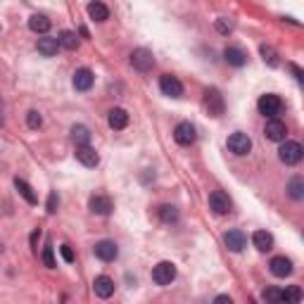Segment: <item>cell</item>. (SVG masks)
I'll list each match as a JSON object with an SVG mask.
<instances>
[{"label": "cell", "instance_id": "cell-1", "mask_svg": "<svg viewBox=\"0 0 304 304\" xmlns=\"http://www.w3.org/2000/svg\"><path fill=\"white\" fill-rule=\"evenodd\" d=\"M302 155H304V150L297 140H283L280 147H278V160L283 162V164H287V167L302 162Z\"/></svg>", "mask_w": 304, "mask_h": 304}, {"label": "cell", "instance_id": "cell-2", "mask_svg": "<svg viewBox=\"0 0 304 304\" xmlns=\"http://www.w3.org/2000/svg\"><path fill=\"white\" fill-rule=\"evenodd\" d=\"M174 278H176V264H174V261H160L157 266L152 268V280L162 287L171 285Z\"/></svg>", "mask_w": 304, "mask_h": 304}, {"label": "cell", "instance_id": "cell-3", "mask_svg": "<svg viewBox=\"0 0 304 304\" xmlns=\"http://www.w3.org/2000/svg\"><path fill=\"white\" fill-rule=\"evenodd\" d=\"M131 67H133L135 72L147 74L155 67V57H152V53L147 48H135L133 53H131Z\"/></svg>", "mask_w": 304, "mask_h": 304}, {"label": "cell", "instance_id": "cell-4", "mask_svg": "<svg viewBox=\"0 0 304 304\" xmlns=\"http://www.w3.org/2000/svg\"><path fill=\"white\" fill-rule=\"evenodd\" d=\"M257 109H259V114L268 116V119H271V116H278L283 112V100L278 98V95H273V93H266V95L259 98Z\"/></svg>", "mask_w": 304, "mask_h": 304}, {"label": "cell", "instance_id": "cell-5", "mask_svg": "<svg viewBox=\"0 0 304 304\" xmlns=\"http://www.w3.org/2000/svg\"><path fill=\"white\" fill-rule=\"evenodd\" d=\"M205 109L209 112L212 116H219L224 114V109H226V102H224V95L219 93L216 88H207L205 90Z\"/></svg>", "mask_w": 304, "mask_h": 304}, {"label": "cell", "instance_id": "cell-6", "mask_svg": "<svg viewBox=\"0 0 304 304\" xmlns=\"http://www.w3.org/2000/svg\"><path fill=\"white\" fill-rule=\"evenodd\" d=\"M228 150L233 155H238V157H245L247 152L252 150V140L247 133H242V131H235V133L228 135Z\"/></svg>", "mask_w": 304, "mask_h": 304}, {"label": "cell", "instance_id": "cell-7", "mask_svg": "<svg viewBox=\"0 0 304 304\" xmlns=\"http://www.w3.org/2000/svg\"><path fill=\"white\" fill-rule=\"evenodd\" d=\"M264 135H266V140H273V143H283L287 135V126L280 121V119H276V116H271L266 121V126H264Z\"/></svg>", "mask_w": 304, "mask_h": 304}, {"label": "cell", "instance_id": "cell-8", "mask_svg": "<svg viewBox=\"0 0 304 304\" xmlns=\"http://www.w3.org/2000/svg\"><path fill=\"white\" fill-rule=\"evenodd\" d=\"M160 90L164 95H169V98H181V95H183V83H181L179 76H174V74H162Z\"/></svg>", "mask_w": 304, "mask_h": 304}, {"label": "cell", "instance_id": "cell-9", "mask_svg": "<svg viewBox=\"0 0 304 304\" xmlns=\"http://www.w3.org/2000/svg\"><path fill=\"white\" fill-rule=\"evenodd\" d=\"M195 138H197V133H195V126L190 124V121H181L176 128H174V140L179 145H193L195 143Z\"/></svg>", "mask_w": 304, "mask_h": 304}, {"label": "cell", "instance_id": "cell-10", "mask_svg": "<svg viewBox=\"0 0 304 304\" xmlns=\"http://www.w3.org/2000/svg\"><path fill=\"white\" fill-rule=\"evenodd\" d=\"M209 209L219 216L228 214V212H231V197L226 195L224 190H214V193L209 195Z\"/></svg>", "mask_w": 304, "mask_h": 304}, {"label": "cell", "instance_id": "cell-11", "mask_svg": "<svg viewBox=\"0 0 304 304\" xmlns=\"http://www.w3.org/2000/svg\"><path fill=\"white\" fill-rule=\"evenodd\" d=\"M93 252H95V257H98L100 261H114L116 257H119V247H116L114 240H100V242H95Z\"/></svg>", "mask_w": 304, "mask_h": 304}, {"label": "cell", "instance_id": "cell-12", "mask_svg": "<svg viewBox=\"0 0 304 304\" xmlns=\"http://www.w3.org/2000/svg\"><path fill=\"white\" fill-rule=\"evenodd\" d=\"M224 242L231 252H242L245 247H247V235H245L240 228H233V231H226Z\"/></svg>", "mask_w": 304, "mask_h": 304}, {"label": "cell", "instance_id": "cell-13", "mask_svg": "<svg viewBox=\"0 0 304 304\" xmlns=\"http://www.w3.org/2000/svg\"><path fill=\"white\" fill-rule=\"evenodd\" d=\"M88 207H90V212H93V214L107 216V214H112V209H114V202H112L107 195H93V197L88 200Z\"/></svg>", "mask_w": 304, "mask_h": 304}, {"label": "cell", "instance_id": "cell-14", "mask_svg": "<svg viewBox=\"0 0 304 304\" xmlns=\"http://www.w3.org/2000/svg\"><path fill=\"white\" fill-rule=\"evenodd\" d=\"M93 290H95V295L100 299H107V297L114 295V280L109 276H98L93 280Z\"/></svg>", "mask_w": 304, "mask_h": 304}, {"label": "cell", "instance_id": "cell-15", "mask_svg": "<svg viewBox=\"0 0 304 304\" xmlns=\"http://www.w3.org/2000/svg\"><path fill=\"white\" fill-rule=\"evenodd\" d=\"M93 81H95L93 72H90V69H86V67H81V69H76V72H74L72 83H74V88L83 93V90H90V86H93Z\"/></svg>", "mask_w": 304, "mask_h": 304}, {"label": "cell", "instance_id": "cell-16", "mask_svg": "<svg viewBox=\"0 0 304 304\" xmlns=\"http://www.w3.org/2000/svg\"><path fill=\"white\" fill-rule=\"evenodd\" d=\"M268 268H271V273L276 278H285L292 273V261L287 259V257H273V259L268 261Z\"/></svg>", "mask_w": 304, "mask_h": 304}, {"label": "cell", "instance_id": "cell-17", "mask_svg": "<svg viewBox=\"0 0 304 304\" xmlns=\"http://www.w3.org/2000/svg\"><path fill=\"white\" fill-rule=\"evenodd\" d=\"M76 160L83 164V167H98L100 164V155L90 145H79L76 147Z\"/></svg>", "mask_w": 304, "mask_h": 304}, {"label": "cell", "instance_id": "cell-18", "mask_svg": "<svg viewBox=\"0 0 304 304\" xmlns=\"http://www.w3.org/2000/svg\"><path fill=\"white\" fill-rule=\"evenodd\" d=\"M107 124H109V128H114V131H121V128H126V126H128V112H126V109H121V107L109 109Z\"/></svg>", "mask_w": 304, "mask_h": 304}, {"label": "cell", "instance_id": "cell-19", "mask_svg": "<svg viewBox=\"0 0 304 304\" xmlns=\"http://www.w3.org/2000/svg\"><path fill=\"white\" fill-rule=\"evenodd\" d=\"M36 48H38V53L43 55V57H55V55H57V50H60L62 45H60V38L45 36V38H38Z\"/></svg>", "mask_w": 304, "mask_h": 304}, {"label": "cell", "instance_id": "cell-20", "mask_svg": "<svg viewBox=\"0 0 304 304\" xmlns=\"http://www.w3.org/2000/svg\"><path fill=\"white\" fill-rule=\"evenodd\" d=\"M224 60L231 64V67H245V64H247V55L242 53L240 48H235V45H228V48L224 50Z\"/></svg>", "mask_w": 304, "mask_h": 304}, {"label": "cell", "instance_id": "cell-21", "mask_svg": "<svg viewBox=\"0 0 304 304\" xmlns=\"http://www.w3.org/2000/svg\"><path fill=\"white\" fill-rule=\"evenodd\" d=\"M88 17L93 22H107L109 19V10L105 3H100V0H93L88 5Z\"/></svg>", "mask_w": 304, "mask_h": 304}, {"label": "cell", "instance_id": "cell-22", "mask_svg": "<svg viewBox=\"0 0 304 304\" xmlns=\"http://www.w3.org/2000/svg\"><path fill=\"white\" fill-rule=\"evenodd\" d=\"M252 242H254V247L259 252H268L273 250V235L268 231H257L254 235H252Z\"/></svg>", "mask_w": 304, "mask_h": 304}, {"label": "cell", "instance_id": "cell-23", "mask_svg": "<svg viewBox=\"0 0 304 304\" xmlns=\"http://www.w3.org/2000/svg\"><path fill=\"white\" fill-rule=\"evenodd\" d=\"M287 195L297 200V202H304V176H295V179L287 181Z\"/></svg>", "mask_w": 304, "mask_h": 304}, {"label": "cell", "instance_id": "cell-24", "mask_svg": "<svg viewBox=\"0 0 304 304\" xmlns=\"http://www.w3.org/2000/svg\"><path fill=\"white\" fill-rule=\"evenodd\" d=\"M29 29L34 34H48L50 31V19L45 17V15H31L29 17Z\"/></svg>", "mask_w": 304, "mask_h": 304}, {"label": "cell", "instance_id": "cell-25", "mask_svg": "<svg viewBox=\"0 0 304 304\" xmlns=\"http://www.w3.org/2000/svg\"><path fill=\"white\" fill-rule=\"evenodd\" d=\"M72 140H74V145L79 147V145H88L90 143V131H88V126H83V124H76V126H72Z\"/></svg>", "mask_w": 304, "mask_h": 304}, {"label": "cell", "instance_id": "cell-26", "mask_svg": "<svg viewBox=\"0 0 304 304\" xmlns=\"http://www.w3.org/2000/svg\"><path fill=\"white\" fill-rule=\"evenodd\" d=\"M15 188H17V193L24 197V200H27L29 205H36V202H38V197H36V193H34V188H31V186H29L24 179H15Z\"/></svg>", "mask_w": 304, "mask_h": 304}, {"label": "cell", "instance_id": "cell-27", "mask_svg": "<svg viewBox=\"0 0 304 304\" xmlns=\"http://www.w3.org/2000/svg\"><path fill=\"white\" fill-rule=\"evenodd\" d=\"M157 212H160V219L164 224H176L179 221V209L174 205H162Z\"/></svg>", "mask_w": 304, "mask_h": 304}, {"label": "cell", "instance_id": "cell-28", "mask_svg": "<svg viewBox=\"0 0 304 304\" xmlns=\"http://www.w3.org/2000/svg\"><path fill=\"white\" fill-rule=\"evenodd\" d=\"M57 38H60V45L67 48V50H76V48H79V36H76L74 31H62Z\"/></svg>", "mask_w": 304, "mask_h": 304}, {"label": "cell", "instance_id": "cell-29", "mask_svg": "<svg viewBox=\"0 0 304 304\" xmlns=\"http://www.w3.org/2000/svg\"><path fill=\"white\" fill-rule=\"evenodd\" d=\"M259 53H261V57H264V62H266L268 67H278V55L271 45H261Z\"/></svg>", "mask_w": 304, "mask_h": 304}, {"label": "cell", "instance_id": "cell-30", "mask_svg": "<svg viewBox=\"0 0 304 304\" xmlns=\"http://www.w3.org/2000/svg\"><path fill=\"white\" fill-rule=\"evenodd\" d=\"M302 299V290L299 285H290L283 290V302H299Z\"/></svg>", "mask_w": 304, "mask_h": 304}, {"label": "cell", "instance_id": "cell-31", "mask_svg": "<svg viewBox=\"0 0 304 304\" xmlns=\"http://www.w3.org/2000/svg\"><path fill=\"white\" fill-rule=\"evenodd\" d=\"M27 126L29 128H41L43 126V116H41V112H36V109H31V112H27Z\"/></svg>", "mask_w": 304, "mask_h": 304}, {"label": "cell", "instance_id": "cell-32", "mask_svg": "<svg viewBox=\"0 0 304 304\" xmlns=\"http://www.w3.org/2000/svg\"><path fill=\"white\" fill-rule=\"evenodd\" d=\"M233 27H235V22H233V19H228V17H219L216 19V31H219V34H231L233 31Z\"/></svg>", "mask_w": 304, "mask_h": 304}, {"label": "cell", "instance_id": "cell-33", "mask_svg": "<svg viewBox=\"0 0 304 304\" xmlns=\"http://www.w3.org/2000/svg\"><path fill=\"white\" fill-rule=\"evenodd\" d=\"M264 299H266V302H283V290L268 287V290H264Z\"/></svg>", "mask_w": 304, "mask_h": 304}, {"label": "cell", "instance_id": "cell-34", "mask_svg": "<svg viewBox=\"0 0 304 304\" xmlns=\"http://www.w3.org/2000/svg\"><path fill=\"white\" fill-rule=\"evenodd\" d=\"M57 207H60V197H57V193H50V195H48V202H45V212H48V214H55Z\"/></svg>", "mask_w": 304, "mask_h": 304}, {"label": "cell", "instance_id": "cell-35", "mask_svg": "<svg viewBox=\"0 0 304 304\" xmlns=\"http://www.w3.org/2000/svg\"><path fill=\"white\" fill-rule=\"evenodd\" d=\"M43 264L48 268H55L57 264H55V257H53V245H45V250H43Z\"/></svg>", "mask_w": 304, "mask_h": 304}, {"label": "cell", "instance_id": "cell-36", "mask_svg": "<svg viewBox=\"0 0 304 304\" xmlns=\"http://www.w3.org/2000/svg\"><path fill=\"white\" fill-rule=\"evenodd\" d=\"M60 254H62V259L67 261V264H72L74 261V252H72L69 245H62V247H60Z\"/></svg>", "mask_w": 304, "mask_h": 304}, {"label": "cell", "instance_id": "cell-37", "mask_svg": "<svg viewBox=\"0 0 304 304\" xmlns=\"http://www.w3.org/2000/svg\"><path fill=\"white\" fill-rule=\"evenodd\" d=\"M290 69H292V74H295V76H297V81H299V83H302V86H304V72H302V69H299L297 64H290Z\"/></svg>", "mask_w": 304, "mask_h": 304}, {"label": "cell", "instance_id": "cell-38", "mask_svg": "<svg viewBox=\"0 0 304 304\" xmlns=\"http://www.w3.org/2000/svg\"><path fill=\"white\" fill-rule=\"evenodd\" d=\"M38 238H41V231H34L31 233V247H34V250H38L36 245H38Z\"/></svg>", "mask_w": 304, "mask_h": 304}, {"label": "cell", "instance_id": "cell-39", "mask_svg": "<svg viewBox=\"0 0 304 304\" xmlns=\"http://www.w3.org/2000/svg\"><path fill=\"white\" fill-rule=\"evenodd\" d=\"M214 302H216V304H226V302L231 304L233 299H231V297H228V295H219V297H216V299H214Z\"/></svg>", "mask_w": 304, "mask_h": 304}]
</instances>
